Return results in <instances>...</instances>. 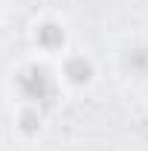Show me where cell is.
Returning a JSON list of instances; mask_svg holds the SVG:
<instances>
[{
    "label": "cell",
    "mask_w": 148,
    "mask_h": 151,
    "mask_svg": "<svg viewBox=\"0 0 148 151\" xmlns=\"http://www.w3.org/2000/svg\"><path fill=\"white\" fill-rule=\"evenodd\" d=\"M116 73L125 81H148V41L137 38L116 50Z\"/></svg>",
    "instance_id": "277c9868"
},
{
    "label": "cell",
    "mask_w": 148,
    "mask_h": 151,
    "mask_svg": "<svg viewBox=\"0 0 148 151\" xmlns=\"http://www.w3.org/2000/svg\"><path fill=\"white\" fill-rule=\"evenodd\" d=\"M6 87H9V96L15 105H38L47 111L64 93L55 64L41 55H29L12 64V70L6 76Z\"/></svg>",
    "instance_id": "6da1fadb"
},
{
    "label": "cell",
    "mask_w": 148,
    "mask_h": 151,
    "mask_svg": "<svg viewBox=\"0 0 148 151\" xmlns=\"http://www.w3.org/2000/svg\"><path fill=\"white\" fill-rule=\"evenodd\" d=\"M47 131V108L38 105H15L12 113V134L20 142H35Z\"/></svg>",
    "instance_id": "5b68a950"
},
{
    "label": "cell",
    "mask_w": 148,
    "mask_h": 151,
    "mask_svg": "<svg viewBox=\"0 0 148 151\" xmlns=\"http://www.w3.org/2000/svg\"><path fill=\"white\" fill-rule=\"evenodd\" d=\"M55 70H58V81L67 93H87L99 81V64L87 50L70 47L61 58H55Z\"/></svg>",
    "instance_id": "3957f363"
},
{
    "label": "cell",
    "mask_w": 148,
    "mask_h": 151,
    "mask_svg": "<svg viewBox=\"0 0 148 151\" xmlns=\"http://www.w3.org/2000/svg\"><path fill=\"white\" fill-rule=\"evenodd\" d=\"M26 38H29L32 55L55 61L70 50V23L55 12H44V15H35L29 20Z\"/></svg>",
    "instance_id": "7a4b0ae2"
}]
</instances>
